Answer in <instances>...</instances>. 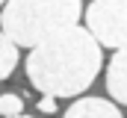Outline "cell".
Returning a JSON list of instances; mask_svg holds the SVG:
<instances>
[{"instance_id":"cell-1","label":"cell","mask_w":127,"mask_h":118,"mask_svg":"<svg viewBox=\"0 0 127 118\" xmlns=\"http://www.w3.org/2000/svg\"><path fill=\"white\" fill-rule=\"evenodd\" d=\"M100 62L97 38L86 27H71L30 50L27 77L47 97H74L95 83Z\"/></svg>"},{"instance_id":"cell-2","label":"cell","mask_w":127,"mask_h":118,"mask_svg":"<svg viewBox=\"0 0 127 118\" xmlns=\"http://www.w3.org/2000/svg\"><path fill=\"white\" fill-rule=\"evenodd\" d=\"M80 12V0H9L0 12V27L18 47L32 50L50 35L77 27Z\"/></svg>"},{"instance_id":"cell-3","label":"cell","mask_w":127,"mask_h":118,"mask_svg":"<svg viewBox=\"0 0 127 118\" xmlns=\"http://www.w3.org/2000/svg\"><path fill=\"white\" fill-rule=\"evenodd\" d=\"M86 30L100 47H127V0H92L86 9Z\"/></svg>"},{"instance_id":"cell-4","label":"cell","mask_w":127,"mask_h":118,"mask_svg":"<svg viewBox=\"0 0 127 118\" xmlns=\"http://www.w3.org/2000/svg\"><path fill=\"white\" fill-rule=\"evenodd\" d=\"M62 118H121V112L106 97H80L65 109Z\"/></svg>"},{"instance_id":"cell-5","label":"cell","mask_w":127,"mask_h":118,"mask_svg":"<svg viewBox=\"0 0 127 118\" xmlns=\"http://www.w3.org/2000/svg\"><path fill=\"white\" fill-rule=\"evenodd\" d=\"M106 91L118 103H127V47L115 50L106 65Z\"/></svg>"},{"instance_id":"cell-6","label":"cell","mask_w":127,"mask_h":118,"mask_svg":"<svg viewBox=\"0 0 127 118\" xmlns=\"http://www.w3.org/2000/svg\"><path fill=\"white\" fill-rule=\"evenodd\" d=\"M18 65V44L0 30V80H6Z\"/></svg>"},{"instance_id":"cell-7","label":"cell","mask_w":127,"mask_h":118,"mask_svg":"<svg viewBox=\"0 0 127 118\" xmlns=\"http://www.w3.org/2000/svg\"><path fill=\"white\" fill-rule=\"evenodd\" d=\"M24 112V100H21V94H0V115L3 118H18Z\"/></svg>"},{"instance_id":"cell-8","label":"cell","mask_w":127,"mask_h":118,"mask_svg":"<svg viewBox=\"0 0 127 118\" xmlns=\"http://www.w3.org/2000/svg\"><path fill=\"white\" fill-rule=\"evenodd\" d=\"M38 109H41V112H53V109H56V97H44V100L38 103Z\"/></svg>"},{"instance_id":"cell-9","label":"cell","mask_w":127,"mask_h":118,"mask_svg":"<svg viewBox=\"0 0 127 118\" xmlns=\"http://www.w3.org/2000/svg\"><path fill=\"white\" fill-rule=\"evenodd\" d=\"M3 3H9V0H0V6H3Z\"/></svg>"},{"instance_id":"cell-10","label":"cell","mask_w":127,"mask_h":118,"mask_svg":"<svg viewBox=\"0 0 127 118\" xmlns=\"http://www.w3.org/2000/svg\"><path fill=\"white\" fill-rule=\"evenodd\" d=\"M18 118H27V115H18Z\"/></svg>"}]
</instances>
